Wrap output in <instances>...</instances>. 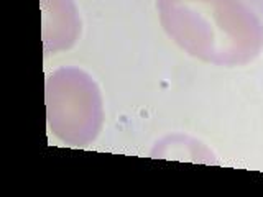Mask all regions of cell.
I'll use <instances>...</instances> for the list:
<instances>
[{
	"label": "cell",
	"instance_id": "277c9868",
	"mask_svg": "<svg viewBox=\"0 0 263 197\" xmlns=\"http://www.w3.org/2000/svg\"><path fill=\"white\" fill-rule=\"evenodd\" d=\"M150 156L152 158H161V160H179V161L205 163V164L219 163L217 156L202 142L181 133L166 135L164 138L158 140L153 145Z\"/></svg>",
	"mask_w": 263,
	"mask_h": 197
},
{
	"label": "cell",
	"instance_id": "5b68a950",
	"mask_svg": "<svg viewBox=\"0 0 263 197\" xmlns=\"http://www.w3.org/2000/svg\"><path fill=\"white\" fill-rule=\"evenodd\" d=\"M247 2H249L258 13L263 15V0H247Z\"/></svg>",
	"mask_w": 263,
	"mask_h": 197
},
{
	"label": "cell",
	"instance_id": "7a4b0ae2",
	"mask_svg": "<svg viewBox=\"0 0 263 197\" xmlns=\"http://www.w3.org/2000/svg\"><path fill=\"white\" fill-rule=\"evenodd\" d=\"M46 122L69 146L94 143L104 127V101L96 81L78 68H60L46 77Z\"/></svg>",
	"mask_w": 263,
	"mask_h": 197
},
{
	"label": "cell",
	"instance_id": "3957f363",
	"mask_svg": "<svg viewBox=\"0 0 263 197\" xmlns=\"http://www.w3.org/2000/svg\"><path fill=\"white\" fill-rule=\"evenodd\" d=\"M45 54L71 49L81 35V15L74 0H41Z\"/></svg>",
	"mask_w": 263,
	"mask_h": 197
},
{
	"label": "cell",
	"instance_id": "6da1fadb",
	"mask_svg": "<svg viewBox=\"0 0 263 197\" xmlns=\"http://www.w3.org/2000/svg\"><path fill=\"white\" fill-rule=\"evenodd\" d=\"M164 33L205 64L237 68L263 51V20L247 0H156Z\"/></svg>",
	"mask_w": 263,
	"mask_h": 197
}]
</instances>
